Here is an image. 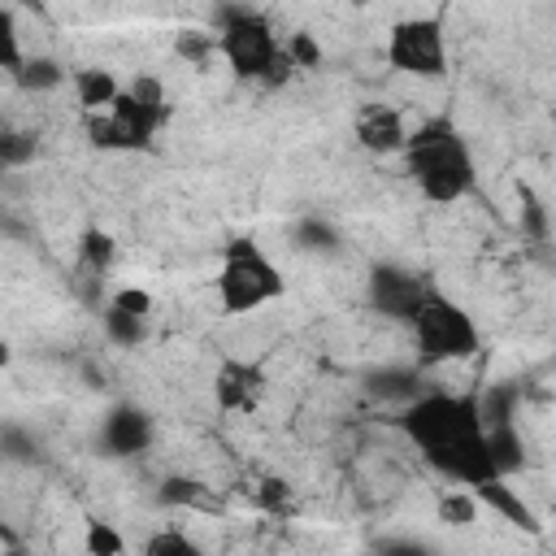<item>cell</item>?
Listing matches in <instances>:
<instances>
[{
	"instance_id": "cell-1",
	"label": "cell",
	"mask_w": 556,
	"mask_h": 556,
	"mask_svg": "<svg viewBox=\"0 0 556 556\" xmlns=\"http://www.w3.org/2000/svg\"><path fill=\"white\" fill-rule=\"evenodd\" d=\"M400 434L421 452V460L447 482L478 486L500 478L486 452V430L478 413V391H417L400 404Z\"/></svg>"
},
{
	"instance_id": "cell-2",
	"label": "cell",
	"mask_w": 556,
	"mask_h": 556,
	"mask_svg": "<svg viewBox=\"0 0 556 556\" xmlns=\"http://www.w3.org/2000/svg\"><path fill=\"white\" fill-rule=\"evenodd\" d=\"M404 174L430 204H456L478 191V165L473 148L460 135L452 117H430L417 130H408L404 148Z\"/></svg>"
},
{
	"instance_id": "cell-3",
	"label": "cell",
	"mask_w": 556,
	"mask_h": 556,
	"mask_svg": "<svg viewBox=\"0 0 556 556\" xmlns=\"http://www.w3.org/2000/svg\"><path fill=\"white\" fill-rule=\"evenodd\" d=\"M165 122H169V96L156 74H139L122 83L117 100L104 113H83L87 143L96 152H152Z\"/></svg>"
},
{
	"instance_id": "cell-4",
	"label": "cell",
	"mask_w": 556,
	"mask_h": 556,
	"mask_svg": "<svg viewBox=\"0 0 556 556\" xmlns=\"http://www.w3.org/2000/svg\"><path fill=\"white\" fill-rule=\"evenodd\" d=\"M217 56L226 61V70L243 83H265V87H282L295 70L282 52L278 30L269 26L265 13L256 9H222L217 17Z\"/></svg>"
},
{
	"instance_id": "cell-5",
	"label": "cell",
	"mask_w": 556,
	"mask_h": 556,
	"mask_svg": "<svg viewBox=\"0 0 556 556\" xmlns=\"http://www.w3.org/2000/svg\"><path fill=\"white\" fill-rule=\"evenodd\" d=\"M213 295H217V304H222L226 317H243V313H256V308L282 300L287 295V274L265 252V243H256V239L243 235V239H230L222 248Z\"/></svg>"
},
{
	"instance_id": "cell-6",
	"label": "cell",
	"mask_w": 556,
	"mask_h": 556,
	"mask_svg": "<svg viewBox=\"0 0 556 556\" xmlns=\"http://www.w3.org/2000/svg\"><path fill=\"white\" fill-rule=\"evenodd\" d=\"M408 330H413V352H417L421 369L452 365V361H473L482 352V330H478L473 313L465 304H456L452 295H443L439 287L426 291Z\"/></svg>"
},
{
	"instance_id": "cell-7",
	"label": "cell",
	"mask_w": 556,
	"mask_h": 556,
	"mask_svg": "<svg viewBox=\"0 0 556 556\" xmlns=\"http://www.w3.org/2000/svg\"><path fill=\"white\" fill-rule=\"evenodd\" d=\"M382 61L395 74H408V78H426V83L443 78L447 74V22H443V13L400 17L387 30Z\"/></svg>"
},
{
	"instance_id": "cell-8",
	"label": "cell",
	"mask_w": 556,
	"mask_h": 556,
	"mask_svg": "<svg viewBox=\"0 0 556 556\" xmlns=\"http://www.w3.org/2000/svg\"><path fill=\"white\" fill-rule=\"evenodd\" d=\"M430 287H434V282H430L426 274L404 269V265H391V261L374 265L369 278H365L369 308L382 313V317H391V321H413V313H417V304L426 300Z\"/></svg>"
},
{
	"instance_id": "cell-9",
	"label": "cell",
	"mask_w": 556,
	"mask_h": 556,
	"mask_svg": "<svg viewBox=\"0 0 556 556\" xmlns=\"http://www.w3.org/2000/svg\"><path fill=\"white\" fill-rule=\"evenodd\" d=\"M208 387H213L217 413H256L269 391V374L252 356H222Z\"/></svg>"
},
{
	"instance_id": "cell-10",
	"label": "cell",
	"mask_w": 556,
	"mask_h": 556,
	"mask_svg": "<svg viewBox=\"0 0 556 556\" xmlns=\"http://www.w3.org/2000/svg\"><path fill=\"white\" fill-rule=\"evenodd\" d=\"M152 443H156V417L143 404L117 400L104 408V417H100V452L104 456L130 460V456H143Z\"/></svg>"
},
{
	"instance_id": "cell-11",
	"label": "cell",
	"mask_w": 556,
	"mask_h": 556,
	"mask_svg": "<svg viewBox=\"0 0 556 556\" xmlns=\"http://www.w3.org/2000/svg\"><path fill=\"white\" fill-rule=\"evenodd\" d=\"M408 139V126H404V113L391 109V104H365L356 113V143L374 156H400Z\"/></svg>"
},
{
	"instance_id": "cell-12",
	"label": "cell",
	"mask_w": 556,
	"mask_h": 556,
	"mask_svg": "<svg viewBox=\"0 0 556 556\" xmlns=\"http://www.w3.org/2000/svg\"><path fill=\"white\" fill-rule=\"evenodd\" d=\"M70 87H74V100L83 113H104L117 100L122 78L109 65H83V70H70Z\"/></svg>"
},
{
	"instance_id": "cell-13",
	"label": "cell",
	"mask_w": 556,
	"mask_h": 556,
	"mask_svg": "<svg viewBox=\"0 0 556 556\" xmlns=\"http://www.w3.org/2000/svg\"><path fill=\"white\" fill-rule=\"evenodd\" d=\"M486 430V452H491V465L500 478H513L526 469V439L517 430V421H495V426H482Z\"/></svg>"
},
{
	"instance_id": "cell-14",
	"label": "cell",
	"mask_w": 556,
	"mask_h": 556,
	"mask_svg": "<svg viewBox=\"0 0 556 556\" xmlns=\"http://www.w3.org/2000/svg\"><path fill=\"white\" fill-rule=\"evenodd\" d=\"M473 495H478V504H486L491 513H500L504 521H513V526H526V530H534L539 521H534V513H530V504L517 495V486H508V478H491V482H478L473 486Z\"/></svg>"
},
{
	"instance_id": "cell-15",
	"label": "cell",
	"mask_w": 556,
	"mask_h": 556,
	"mask_svg": "<svg viewBox=\"0 0 556 556\" xmlns=\"http://www.w3.org/2000/svg\"><path fill=\"white\" fill-rule=\"evenodd\" d=\"M365 391L374 400H391V404H408L417 391H421V365H387V369H374Z\"/></svg>"
},
{
	"instance_id": "cell-16",
	"label": "cell",
	"mask_w": 556,
	"mask_h": 556,
	"mask_svg": "<svg viewBox=\"0 0 556 556\" xmlns=\"http://www.w3.org/2000/svg\"><path fill=\"white\" fill-rule=\"evenodd\" d=\"M113 265H117V239L104 226H87L78 235V269L91 278H109Z\"/></svg>"
},
{
	"instance_id": "cell-17",
	"label": "cell",
	"mask_w": 556,
	"mask_h": 556,
	"mask_svg": "<svg viewBox=\"0 0 556 556\" xmlns=\"http://www.w3.org/2000/svg\"><path fill=\"white\" fill-rule=\"evenodd\" d=\"M13 83H17L22 91H52V87L70 83V70H65L61 61H52V56H26L22 70L13 74Z\"/></svg>"
},
{
	"instance_id": "cell-18",
	"label": "cell",
	"mask_w": 556,
	"mask_h": 556,
	"mask_svg": "<svg viewBox=\"0 0 556 556\" xmlns=\"http://www.w3.org/2000/svg\"><path fill=\"white\" fill-rule=\"evenodd\" d=\"M100 321H104L109 343H117V348H139V343L148 339V317L122 313V308H113V304H104V308H100Z\"/></svg>"
},
{
	"instance_id": "cell-19",
	"label": "cell",
	"mask_w": 556,
	"mask_h": 556,
	"mask_svg": "<svg viewBox=\"0 0 556 556\" xmlns=\"http://www.w3.org/2000/svg\"><path fill=\"white\" fill-rule=\"evenodd\" d=\"M39 156V135L35 130H17V126H0V169H22Z\"/></svg>"
},
{
	"instance_id": "cell-20",
	"label": "cell",
	"mask_w": 556,
	"mask_h": 556,
	"mask_svg": "<svg viewBox=\"0 0 556 556\" xmlns=\"http://www.w3.org/2000/svg\"><path fill=\"white\" fill-rule=\"evenodd\" d=\"M26 61V48H22V26H17V13L9 4H0V74H17Z\"/></svg>"
},
{
	"instance_id": "cell-21",
	"label": "cell",
	"mask_w": 556,
	"mask_h": 556,
	"mask_svg": "<svg viewBox=\"0 0 556 556\" xmlns=\"http://www.w3.org/2000/svg\"><path fill=\"white\" fill-rule=\"evenodd\" d=\"M478 413H482V426H495V421H517V387H486L478 391Z\"/></svg>"
},
{
	"instance_id": "cell-22",
	"label": "cell",
	"mask_w": 556,
	"mask_h": 556,
	"mask_svg": "<svg viewBox=\"0 0 556 556\" xmlns=\"http://www.w3.org/2000/svg\"><path fill=\"white\" fill-rule=\"evenodd\" d=\"M478 495L465 486V491H447V495H439V508H434V517L443 521V526H473L478 521Z\"/></svg>"
},
{
	"instance_id": "cell-23",
	"label": "cell",
	"mask_w": 556,
	"mask_h": 556,
	"mask_svg": "<svg viewBox=\"0 0 556 556\" xmlns=\"http://www.w3.org/2000/svg\"><path fill=\"white\" fill-rule=\"evenodd\" d=\"M143 556H200V543L187 530L165 526V530H156V534L143 539Z\"/></svg>"
},
{
	"instance_id": "cell-24",
	"label": "cell",
	"mask_w": 556,
	"mask_h": 556,
	"mask_svg": "<svg viewBox=\"0 0 556 556\" xmlns=\"http://www.w3.org/2000/svg\"><path fill=\"white\" fill-rule=\"evenodd\" d=\"M83 552L87 556H122L126 552V539L117 534V526L113 521H87L83 526Z\"/></svg>"
},
{
	"instance_id": "cell-25",
	"label": "cell",
	"mask_w": 556,
	"mask_h": 556,
	"mask_svg": "<svg viewBox=\"0 0 556 556\" xmlns=\"http://www.w3.org/2000/svg\"><path fill=\"white\" fill-rule=\"evenodd\" d=\"M282 52H287V61H291V70H295V74H300V70H317V65H321V56H326L313 30H291V35L282 39Z\"/></svg>"
},
{
	"instance_id": "cell-26",
	"label": "cell",
	"mask_w": 556,
	"mask_h": 556,
	"mask_svg": "<svg viewBox=\"0 0 556 556\" xmlns=\"http://www.w3.org/2000/svg\"><path fill=\"white\" fill-rule=\"evenodd\" d=\"M295 243L304 252H334L339 248V230L326 217H300L295 222Z\"/></svg>"
},
{
	"instance_id": "cell-27",
	"label": "cell",
	"mask_w": 556,
	"mask_h": 556,
	"mask_svg": "<svg viewBox=\"0 0 556 556\" xmlns=\"http://www.w3.org/2000/svg\"><path fill=\"white\" fill-rule=\"evenodd\" d=\"M174 52H178L182 61H191V65H204V61L217 52V35H208V30H178Z\"/></svg>"
},
{
	"instance_id": "cell-28",
	"label": "cell",
	"mask_w": 556,
	"mask_h": 556,
	"mask_svg": "<svg viewBox=\"0 0 556 556\" xmlns=\"http://www.w3.org/2000/svg\"><path fill=\"white\" fill-rule=\"evenodd\" d=\"M0 456H4V460H17V465H35V460H39V443H35L26 430L4 426V430H0Z\"/></svg>"
},
{
	"instance_id": "cell-29",
	"label": "cell",
	"mask_w": 556,
	"mask_h": 556,
	"mask_svg": "<svg viewBox=\"0 0 556 556\" xmlns=\"http://www.w3.org/2000/svg\"><path fill=\"white\" fill-rule=\"evenodd\" d=\"M109 304L122 313H135V317H152V291H143V287H117L109 295Z\"/></svg>"
},
{
	"instance_id": "cell-30",
	"label": "cell",
	"mask_w": 556,
	"mask_h": 556,
	"mask_svg": "<svg viewBox=\"0 0 556 556\" xmlns=\"http://www.w3.org/2000/svg\"><path fill=\"white\" fill-rule=\"evenodd\" d=\"M200 500H204V486L191 478H165L161 482V504H200Z\"/></svg>"
},
{
	"instance_id": "cell-31",
	"label": "cell",
	"mask_w": 556,
	"mask_h": 556,
	"mask_svg": "<svg viewBox=\"0 0 556 556\" xmlns=\"http://www.w3.org/2000/svg\"><path fill=\"white\" fill-rule=\"evenodd\" d=\"M521 204H526V222H530V235L534 239H547V208L534 200V191L521 187Z\"/></svg>"
},
{
	"instance_id": "cell-32",
	"label": "cell",
	"mask_w": 556,
	"mask_h": 556,
	"mask_svg": "<svg viewBox=\"0 0 556 556\" xmlns=\"http://www.w3.org/2000/svg\"><path fill=\"white\" fill-rule=\"evenodd\" d=\"M261 500H265V508H278L287 500V482L282 478H265L261 482Z\"/></svg>"
},
{
	"instance_id": "cell-33",
	"label": "cell",
	"mask_w": 556,
	"mask_h": 556,
	"mask_svg": "<svg viewBox=\"0 0 556 556\" xmlns=\"http://www.w3.org/2000/svg\"><path fill=\"white\" fill-rule=\"evenodd\" d=\"M13 365V348H9V339L0 334V369H9Z\"/></svg>"
},
{
	"instance_id": "cell-34",
	"label": "cell",
	"mask_w": 556,
	"mask_h": 556,
	"mask_svg": "<svg viewBox=\"0 0 556 556\" xmlns=\"http://www.w3.org/2000/svg\"><path fill=\"white\" fill-rule=\"evenodd\" d=\"M4 534H9V526H4V513H0V539H4Z\"/></svg>"
}]
</instances>
